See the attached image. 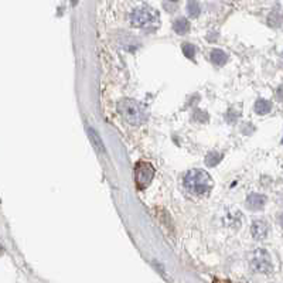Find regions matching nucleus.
<instances>
[{
    "instance_id": "nucleus-4",
    "label": "nucleus",
    "mask_w": 283,
    "mask_h": 283,
    "mask_svg": "<svg viewBox=\"0 0 283 283\" xmlns=\"http://www.w3.org/2000/svg\"><path fill=\"white\" fill-rule=\"evenodd\" d=\"M251 266L255 272H259V273H270L273 270L272 258L264 248H258L252 253Z\"/></svg>"
},
{
    "instance_id": "nucleus-8",
    "label": "nucleus",
    "mask_w": 283,
    "mask_h": 283,
    "mask_svg": "<svg viewBox=\"0 0 283 283\" xmlns=\"http://www.w3.org/2000/svg\"><path fill=\"white\" fill-rule=\"evenodd\" d=\"M174 32L178 33V34H184L190 30V23L186 17H178L176 21L173 23Z\"/></svg>"
},
{
    "instance_id": "nucleus-16",
    "label": "nucleus",
    "mask_w": 283,
    "mask_h": 283,
    "mask_svg": "<svg viewBox=\"0 0 283 283\" xmlns=\"http://www.w3.org/2000/svg\"><path fill=\"white\" fill-rule=\"evenodd\" d=\"M281 224H282V225H283V212H282V214H281Z\"/></svg>"
},
{
    "instance_id": "nucleus-14",
    "label": "nucleus",
    "mask_w": 283,
    "mask_h": 283,
    "mask_svg": "<svg viewBox=\"0 0 283 283\" xmlns=\"http://www.w3.org/2000/svg\"><path fill=\"white\" fill-rule=\"evenodd\" d=\"M278 95H279V98H282L283 99V85L279 88V91H278Z\"/></svg>"
},
{
    "instance_id": "nucleus-11",
    "label": "nucleus",
    "mask_w": 283,
    "mask_h": 283,
    "mask_svg": "<svg viewBox=\"0 0 283 283\" xmlns=\"http://www.w3.org/2000/svg\"><path fill=\"white\" fill-rule=\"evenodd\" d=\"M89 139L92 141V143H94V146L99 150V152H104V143H102V141H101V138H99V135L95 132L94 129L91 127L89 129Z\"/></svg>"
},
{
    "instance_id": "nucleus-6",
    "label": "nucleus",
    "mask_w": 283,
    "mask_h": 283,
    "mask_svg": "<svg viewBox=\"0 0 283 283\" xmlns=\"http://www.w3.org/2000/svg\"><path fill=\"white\" fill-rule=\"evenodd\" d=\"M252 236L255 238V239H265L269 234V225H267L266 221L264 220H256L253 221V224H252Z\"/></svg>"
},
{
    "instance_id": "nucleus-13",
    "label": "nucleus",
    "mask_w": 283,
    "mask_h": 283,
    "mask_svg": "<svg viewBox=\"0 0 283 283\" xmlns=\"http://www.w3.org/2000/svg\"><path fill=\"white\" fill-rule=\"evenodd\" d=\"M187 9H189L190 15H193V16H197V15L201 12L200 4H198L197 1H190L189 4H187Z\"/></svg>"
},
{
    "instance_id": "nucleus-10",
    "label": "nucleus",
    "mask_w": 283,
    "mask_h": 283,
    "mask_svg": "<svg viewBox=\"0 0 283 283\" xmlns=\"http://www.w3.org/2000/svg\"><path fill=\"white\" fill-rule=\"evenodd\" d=\"M270 108H272V105H270V102H267L266 99H258L256 104H255V110H256V113H259V115L269 113Z\"/></svg>"
},
{
    "instance_id": "nucleus-12",
    "label": "nucleus",
    "mask_w": 283,
    "mask_h": 283,
    "mask_svg": "<svg viewBox=\"0 0 283 283\" xmlns=\"http://www.w3.org/2000/svg\"><path fill=\"white\" fill-rule=\"evenodd\" d=\"M183 53H184V55L190 58V60H193L194 58V54H195V48L193 44H190V43H184L183 44Z\"/></svg>"
},
{
    "instance_id": "nucleus-3",
    "label": "nucleus",
    "mask_w": 283,
    "mask_h": 283,
    "mask_svg": "<svg viewBox=\"0 0 283 283\" xmlns=\"http://www.w3.org/2000/svg\"><path fill=\"white\" fill-rule=\"evenodd\" d=\"M155 177V169L149 161H139L135 166V183L138 189H146Z\"/></svg>"
},
{
    "instance_id": "nucleus-9",
    "label": "nucleus",
    "mask_w": 283,
    "mask_h": 283,
    "mask_svg": "<svg viewBox=\"0 0 283 283\" xmlns=\"http://www.w3.org/2000/svg\"><path fill=\"white\" fill-rule=\"evenodd\" d=\"M211 60L215 65H224L228 61V55L222 50H212L211 53Z\"/></svg>"
},
{
    "instance_id": "nucleus-7",
    "label": "nucleus",
    "mask_w": 283,
    "mask_h": 283,
    "mask_svg": "<svg viewBox=\"0 0 283 283\" xmlns=\"http://www.w3.org/2000/svg\"><path fill=\"white\" fill-rule=\"evenodd\" d=\"M265 195H261V194H256V193H252L251 195L247 198V207L249 210H261L264 205H265Z\"/></svg>"
},
{
    "instance_id": "nucleus-5",
    "label": "nucleus",
    "mask_w": 283,
    "mask_h": 283,
    "mask_svg": "<svg viewBox=\"0 0 283 283\" xmlns=\"http://www.w3.org/2000/svg\"><path fill=\"white\" fill-rule=\"evenodd\" d=\"M158 18V15L150 7H139L130 13V21L136 27H146Z\"/></svg>"
},
{
    "instance_id": "nucleus-15",
    "label": "nucleus",
    "mask_w": 283,
    "mask_h": 283,
    "mask_svg": "<svg viewBox=\"0 0 283 283\" xmlns=\"http://www.w3.org/2000/svg\"><path fill=\"white\" fill-rule=\"evenodd\" d=\"M214 283H231V282H228V281H221V279H215Z\"/></svg>"
},
{
    "instance_id": "nucleus-1",
    "label": "nucleus",
    "mask_w": 283,
    "mask_h": 283,
    "mask_svg": "<svg viewBox=\"0 0 283 283\" xmlns=\"http://www.w3.org/2000/svg\"><path fill=\"white\" fill-rule=\"evenodd\" d=\"M184 186L195 195H207L212 189V178L204 170L193 169L184 177Z\"/></svg>"
},
{
    "instance_id": "nucleus-2",
    "label": "nucleus",
    "mask_w": 283,
    "mask_h": 283,
    "mask_svg": "<svg viewBox=\"0 0 283 283\" xmlns=\"http://www.w3.org/2000/svg\"><path fill=\"white\" fill-rule=\"evenodd\" d=\"M119 112L130 125H141L146 121V113L139 102L135 99H122L118 105Z\"/></svg>"
}]
</instances>
